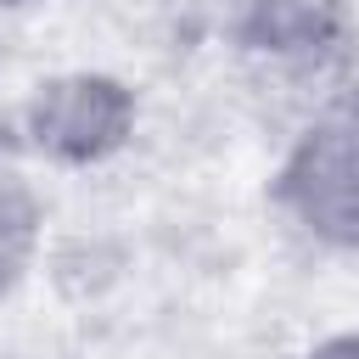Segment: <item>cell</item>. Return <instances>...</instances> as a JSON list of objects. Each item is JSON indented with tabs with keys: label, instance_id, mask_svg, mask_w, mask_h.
<instances>
[{
	"label": "cell",
	"instance_id": "1",
	"mask_svg": "<svg viewBox=\"0 0 359 359\" xmlns=\"http://www.w3.org/2000/svg\"><path fill=\"white\" fill-rule=\"evenodd\" d=\"M275 213L320 252H359V79L320 90L269 174Z\"/></svg>",
	"mask_w": 359,
	"mask_h": 359
},
{
	"label": "cell",
	"instance_id": "2",
	"mask_svg": "<svg viewBox=\"0 0 359 359\" xmlns=\"http://www.w3.org/2000/svg\"><path fill=\"white\" fill-rule=\"evenodd\" d=\"M6 146L17 163L95 168L112 163L140 129V95L107 67H62L34 79L6 112Z\"/></svg>",
	"mask_w": 359,
	"mask_h": 359
},
{
	"label": "cell",
	"instance_id": "3",
	"mask_svg": "<svg viewBox=\"0 0 359 359\" xmlns=\"http://www.w3.org/2000/svg\"><path fill=\"white\" fill-rule=\"evenodd\" d=\"M224 39L247 67L269 79H314L331 90L348 79L359 22L348 0H236L224 17Z\"/></svg>",
	"mask_w": 359,
	"mask_h": 359
},
{
	"label": "cell",
	"instance_id": "4",
	"mask_svg": "<svg viewBox=\"0 0 359 359\" xmlns=\"http://www.w3.org/2000/svg\"><path fill=\"white\" fill-rule=\"evenodd\" d=\"M45 252V191L34 185L28 163L0 151V297L28 280Z\"/></svg>",
	"mask_w": 359,
	"mask_h": 359
},
{
	"label": "cell",
	"instance_id": "5",
	"mask_svg": "<svg viewBox=\"0 0 359 359\" xmlns=\"http://www.w3.org/2000/svg\"><path fill=\"white\" fill-rule=\"evenodd\" d=\"M309 359H359V325L331 331L325 342H314V348H309Z\"/></svg>",
	"mask_w": 359,
	"mask_h": 359
},
{
	"label": "cell",
	"instance_id": "6",
	"mask_svg": "<svg viewBox=\"0 0 359 359\" xmlns=\"http://www.w3.org/2000/svg\"><path fill=\"white\" fill-rule=\"evenodd\" d=\"M22 6H39V0H0V11H22Z\"/></svg>",
	"mask_w": 359,
	"mask_h": 359
}]
</instances>
